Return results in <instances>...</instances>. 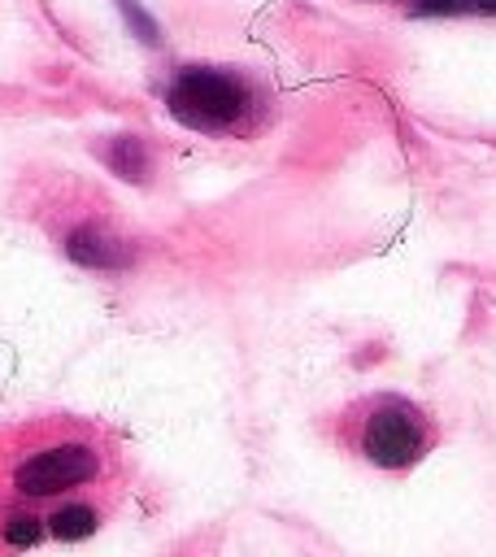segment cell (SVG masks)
Wrapping results in <instances>:
<instances>
[{
  "mask_svg": "<svg viewBox=\"0 0 496 557\" xmlns=\"http://www.w3.org/2000/svg\"><path fill=\"white\" fill-rule=\"evenodd\" d=\"M165 104H170L174 122H183L191 131H204V135H222V131H235L248 117L252 91L231 70L187 65V70L174 74V83L165 91Z\"/></svg>",
  "mask_w": 496,
  "mask_h": 557,
  "instance_id": "cell-1",
  "label": "cell"
},
{
  "mask_svg": "<svg viewBox=\"0 0 496 557\" xmlns=\"http://www.w3.org/2000/svg\"><path fill=\"white\" fill-rule=\"evenodd\" d=\"M361 448L374 466H387V470H400L409 461L422 457L426 448V426L418 418V409H409L405 400H387L370 413L365 422V435H361Z\"/></svg>",
  "mask_w": 496,
  "mask_h": 557,
  "instance_id": "cell-2",
  "label": "cell"
},
{
  "mask_svg": "<svg viewBox=\"0 0 496 557\" xmlns=\"http://www.w3.org/2000/svg\"><path fill=\"white\" fill-rule=\"evenodd\" d=\"M96 466L100 461L87 444H57V448H44V453L26 457L13 470V483L26 496H52V492H65V487H78L83 479H91Z\"/></svg>",
  "mask_w": 496,
  "mask_h": 557,
  "instance_id": "cell-3",
  "label": "cell"
},
{
  "mask_svg": "<svg viewBox=\"0 0 496 557\" xmlns=\"http://www.w3.org/2000/svg\"><path fill=\"white\" fill-rule=\"evenodd\" d=\"M65 252H70L78 265H87V270H122V265L131 261V252L122 248V239H113V235L100 231V226H78V231H70Z\"/></svg>",
  "mask_w": 496,
  "mask_h": 557,
  "instance_id": "cell-4",
  "label": "cell"
},
{
  "mask_svg": "<svg viewBox=\"0 0 496 557\" xmlns=\"http://www.w3.org/2000/svg\"><path fill=\"white\" fill-rule=\"evenodd\" d=\"M109 170L113 174H122L126 183H144V174H148V148L135 139V135H117L113 144H109Z\"/></svg>",
  "mask_w": 496,
  "mask_h": 557,
  "instance_id": "cell-5",
  "label": "cell"
},
{
  "mask_svg": "<svg viewBox=\"0 0 496 557\" xmlns=\"http://www.w3.org/2000/svg\"><path fill=\"white\" fill-rule=\"evenodd\" d=\"M96 522H100V513L91 505H61L48 518V531H52V540H87L96 531Z\"/></svg>",
  "mask_w": 496,
  "mask_h": 557,
  "instance_id": "cell-6",
  "label": "cell"
},
{
  "mask_svg": "<svg viewBox=\"0 0 496 557\" xmlns=\"http://www.w3.org/2000/svg\"><path fill=\"white\" fill-rule=\"evenodd\" d=\"M44 531H48V522H39V518H30V513H9V518H4V544L30 548V544H39Z\"/></svg>",
  "mask_w": 496,
  "mask_h": 557,
  "instance_id": "cell-7",
  "label": "cell"
},
{
  "mask_svg": "<svg viewBox=\"0 0 496 557\" xmlns=\"http://www.w3.org/2000/svg\"><path fill=\"white\" fill-rule=\"evenodd\" d=\"M466 9H474V0H418L413 4L418 17H457Z\"/></svg>",
  "mask_w": 496,
  "mask_h": 557,
  "instance_id": "cell-8",
  "label": "cell"
},
{
  "mask_svg": "<svg viewBox=\"0 0 496 557\" xmlns=\"http://www.w3.org/2000/svg\"><path fill=\"white\" fill-rule=\"evenodd\" d=\"M117 4H122V13H126V22H131V26H135V30H139V35L148 39V44H152V39H157V26L148 22V13H144V9L135 4V0H117Z\"/></svg>",
  "mask_w": 496,
  "mask_h": 557,
  "instance_id": "cell-9",
  "label": "cell"
},
{
  "mask_svg": "<svg viewBox=\"0 0 496 557\" xmlns=\"http://www.w3.org/2000/svg\"><path fill=\"white\" fill-rule=\"evenodd\" d=\"M474 9L487 13V17H496V0H474Z\"/></svg>",
  "mask_w": 496,
  "mask_h": 557,
  "instance_id": "cell-10",
  "label": "cell"
}]
</instances>
